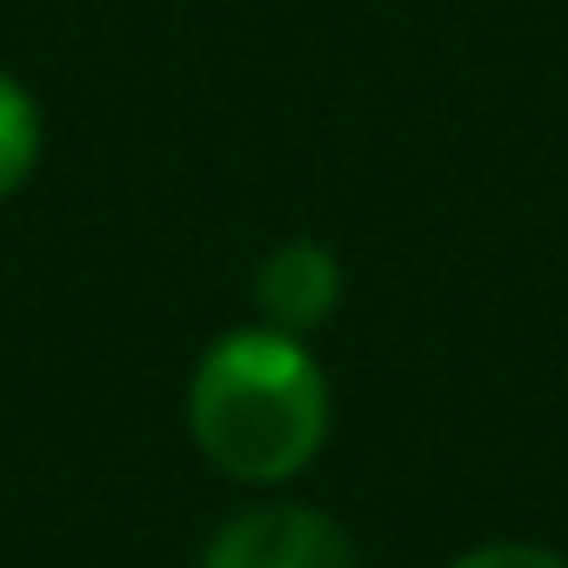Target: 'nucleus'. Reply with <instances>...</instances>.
<instances>
[{
  "instance_id": "2",
  "label": "nucleus",
  "mask_w": 568,
  "mask_h": 568,
  "mask_svg": "<svg viewBox=\"0 0 568 568\" xmlns=\"http://www.w3.org/2000/svg\"><path fill=\"white\" fill-rule=\"evenodd\" d=\"M201 568H355V541L322 508H247L207 541Z\"/></svg>"
},
{
  "instance_id": "5",
  "label": "nucleus",
  "mask_w": 568,
  "mask_h": 568,
  "mask_svg": "<svg viewBox=\"0 0 568 568\" xmlns=\"http://www.w3.org/2000/svg\"><path fill=\"white\" fill-rule=\"evenodd\" d=\"M455 568H568V561H561V555H548V548H528V541H495V548L462 555Z\"/></svg>"
},
{
  "instance_id": "1",
  "label": "nucleus",
  "mask_w": 568,
  "mask_h": 568,
  "mask_svg": "<svg viewBox=\"0 0 568 568\" xmlns=\"http://www.w3.org/2000/svg\"><path fill=\"white\" fill-rule=\"evenodd\" d=\"M187 435L234 481H288L328 435V382L302 335L234 328L187 382Z\"/></svg>"
},
{
  "instance_id": "4",
  "label": "nucleus",
  "mask_w": 568,
  "mask_h": 568,
  "mask_svg": "<svg viewBox=\"0 0 568 568\" xmlns=\"http://www.w3.org/2000/svg\"><path fill=\"white\" fill-rule=\"evenodd\" d=\"M41 161V108L28 101L21 81L0 74V201H8Z\"/></svg>"
},
{
  "instance_id": "3",
  "label": "nucleus",
  "mask_w": 568,
  "mask_h": 568,
  "mask_svg": "<svg viewBox=\"0 0 568 568\" xmlns=\"http://www.w3.org/2000/svg\"><path fill=\"white\" fill-rule=\"evenodd\" d=\"M254 302L274 328H288V335H308L335 315L342 302V261L322 247V241H281L261 274H254Z\"/></svg>"
}]
</instances>
